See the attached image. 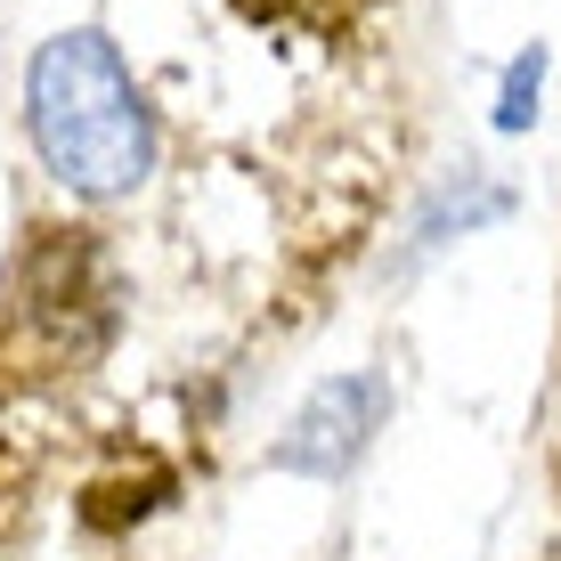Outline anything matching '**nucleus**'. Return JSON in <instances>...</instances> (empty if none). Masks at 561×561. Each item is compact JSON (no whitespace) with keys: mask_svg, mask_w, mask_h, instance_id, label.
<instances>
[{"mask_svg":"<svg viewBox=\"0 0 561 561\" xmlns=\"http://www.w3.org/2000/svg\"><path fill=\"white\" fill-rule=\"evenodd\" d=\"M16 130H25L33 171L73 211L139 204L171 154L163 99L147 90L139 49L114 25H57L33 42L16 73Z\"/></svg>","mask_w":561,"mask_h":561,"instance_id":"f257e3e1","label":"nucleus"},{"mask_svg":"<svg viewBox=\"0 0 561 561\" xmlns=\"http://www.w3.org/2000/svg\"><path fill=\"white\" fill-rule=\"evenodd\" d=\"M391 408H399V391H391L382 366H342V375H325L318 391L285 415V432L268 439L261 463L285 472V480H342V472H358V463L375 456V439L391 432Z\"/></svg>","mask_w":561,"mask_h":561,"instance_id":"f03ea898","label":"nucleus"},{"mask_svg":"<svg viewBox=\"0 0 561 561\" xmlns=\"http://www.w3.org/2000/svg\"><path fill=\"white\" fill-rule=\"evenodd\" d=\"M513 211V187H496L489 171H456V180H439L432 196L415 204L408 237H399V268H423L432 253H448V244L480 237L489 220H505Z\"/></svg>","mask_w":561,"mask_h":561,"instance_id":"7ed1b4c3","label":"nucleus"},{"mask_svg":"<svg viewBox=\"0 0 561 561\" xmlns=\"http://www.w3.org/2000/svg\"><path fill=\"white\" fill-rule=\"evenodd\" d=\"M546 73H553V49L546 42H529L505 66V82H496V114H489L505 139H513V130H537V114H546Z\"/></svg>","mask_w":561,"mask_h":561,"instance_id":"20e7f679","label":"nucleus"}]
</instances>
